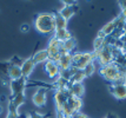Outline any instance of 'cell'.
Wrapping results in <instances>:
<instances>
[{"mask_svg":"<svg viewBox=\"0 0 126 118\" xmlns=\"http://www.w3.org/2000/svg\"><path fill=\"white\" fill-rule=\"evenodd\" d=\"M22 60L21 58H19L18 56H14L12 59H10V63H11V65H16V66H21L22 64Z\"/></svg>","mask_w":126,"mask_h":118,"instance_id":"cell-23","label":"cell"},{"mask_svg":"<svg viewBox=\"0 0 126 118\" xmlns=\"http://www.w3.org/2000/svg\"><path fill=\"white\" fill-rule=\"evenodd\" d=\"M31 58H32L33 63H34L35 65L43 64V63H46L48 60V52H47L46 49H44V50H39V51H37Z\"/></svg>","mask_w":126,"mask_h":118,"instance_id":"cell-14","label":"cell"},{"mask_svg":"<svg viewBox=\"0 0 126 118\" xmlns=\"http://www.w3.org/2000/svg\"><path fill=\"white\" fill-rule=\"evenodd\" d=\"M109 91L111 95L117 99H125L126 98V84H110Z\"/></svg>","mask_w":126,"mask_h":118,"instance_id":"cell-7","label":"cell"},{"mask_svg":"<svg viewBox=\"0 0 126 118\" xmlns=\"http://www.w3.org/2000/svg\"><path fill=\"white\" fill-rule=\"evenodd\" d=\"M20 30H21V32H27L28 30H30V26H28L27 24H24V25H21V27H20Z\"/></svg>","mask_w":126,"mask_h":118,"instance_id":"cell-26","label":"cell"},{"mask_svg":"<svg viewBox=\"0 0 126 118\" xmlns=\"http://www.w3.org/2000/svg\"><path fill=\"white\" fill-rule=\"evenodd\" d=\"M8 86L11 89L12 96H16L18 93H22V92H25L26 87H27V79L24 78V77H20L18 79H14V80H10Z\"/></svg>","mask_w":126,"mask_h":118,"instance_id":"cell-4","label":"cell"},{"mask_svg":"<svg viewBox=\"0 0 126 118\" xmlns=\"http://www.w3.org/2000/svg\"><path fill=\"white\" fill-rule=\"evenodd\" d=\"M76 47H77V40H76L74 37H72L71 39L66 40V41L63 43V49H64L66 52H68V53H74Z\"/></svg>","mask_w":126,"mask_h":118,"instance_id":"cell-17","label":"cell"},{"mask_svg":"<svg viewBox=\"0 0 126 118\" xmlns=\"http://www.w3.org/2000/svg\"><path fill=\"white\" fill-rule=\"evenodd\" d=\"M53 37H54L55 39H58L59 41L64 43V41H66V40L71 39L72 34L67 28H55L54 33H53Z\"/></svg>","mask_w":126,"mask_h":118,"instance_id":"cell-15","label":"cell"},{"mask_svg":"<svg viewBox=\"0 0 126 118\" xmlns=\"http://www.w3.org/2000/svg\"><path fill=\"white\" fill-rule=\"evenodd\" d=\"M46 95H47L46 89H44V87H39L38 90L35 91V92L33 93V96H32L33 104H34L35 106H38V107L44 106L45 104H46V101H47Z\"/></svg>","mask_w":126,"mask_h":118,"instance_id":"cell-8","label":"cell"},{"mask_svg":"<svg viewBox=\"0 0 126 118\" xmlns=\"http://www.w3.org/2000/svg\"><path fill=\"white\" fill-rule=\"evenodd\" d=\"M67 90H68V92H70L71 96L81 98L82 96H84V92H85V87H84V84H82V83H76V84L68 85Z\"/></svg>","mask_w":126,"mask_h":118,"instance_id":"cell-13","label":"cell"},{"mask_svg":"<svg viewBox=\"0 0 126 118\" xmlns=\"http://www.w3.org/2000/svg\"><path fill=\"white\" fill-rule=\"evenodd\" d=\"M53 14H54L55 20V28H67V20H65L58 12L53 13Z\"/></svg>","mask_w":126,"mask_h":118,"instance_id":"cell-20","label":"cell"},{"mask_svg":"<svg viewBox=\"0 0 126 118\" xmlns=\"http://www.w3.org/2000/svg\"><path fill=\"white\" fill-rule=\"evenodd\" d=\"M34 27L41 34H53L55 31V20L53 13H39L34 19Z\"/></svg>","mask_w":126,"mask_h":118,"instance_id":"cell-1","label":"cell"},{"mask_svg":"<svg viewBox=\"0 0 126 118\" xmlns=\"http://www.w3.org/2000/svg\"><path fill=\"white\" fill-rule=\"evenodd\" d=\"M58 66L60 68V71H65V70H68V68L72 67V53H64L60 56V59L59 62L57 63Z\"/></svg>","mask_w":126,"mask_h":118,"instance_id":"cell-12","label":"cell"},{"mask_svg":"<svg viewBox=\"0 0 126 118\" xmlns=\"http://www.w3.org/2000/svg\"><path fill=\"white\" fill-rule=\"evenodd\" d=\"M82 71L85 72V76H86V77H91V76L95 72V64H94V62L90 63V64H88L87 66L84 68Z\"/></svg>","mask_w":126,"mask_h":118,"instance_id":"cell-22","label":"cell"},{"mask_svg":"<svg viewBox=\"0 0 126 118\" xmlns=\"http://www.w3.org/2000/svg\"><path fill=\"white\" fill-rule=\"evenodd\" d=\"M105 118H117V116H115V115H113V113H110V115H107Z\"/></svg>","mask_w":126,"mask_h":118,"instance_id":"cell-29","label":"cell"},{"mask_svg":"<svg viewBox=\"0 0 126 118\" xmlns=\"http://www.w3.org/2000/svg\"><path fill=\"white\" fill-rule=\"evenodd\" d=\"M117 51L118 50L114 46L106 44L103 49H100L98 51H93V54L94 58L100 64V66H105V65H109L111 63H114L115 58H117Z\"/></svg>","mask_w":126,"mask_h":118,"instance_id":"cell-2","label":"cell"},{"mask_svg":"<svg viewBox=\"0 0 126 118\" xmlns=\"http://www.w3.org/2000/svg\"><path fill=\"white\" fill-rule=\"evenodd\" d=\"M28 118H45V117H44V115H41V113L33 112V113H31V116Z\"/></svg>","mask_w":126,"mask_h":118,"instance_id":"cell-25","label":"cell"},{"mask_svg":"<svg viewBox=\"0 0 126 118\" xmlns=\"http://www.w3.org/2000/svg\"><path fill=\"white\" fill-rule=\"evenodd\" d=\"M106 44H107V39L106 38H99V37H97L95 40L93 41V49H94L93 51H98L100 49H103Z\"/></svg>","mask_w":126,"mask_h":118,"instance_id":"cell-21","label":"cell"},{"mask_svg":"<svg viewBox=\"0 0 126 118\" xmlns=\"http://www.w3.org/2000/svg\"><path fill=\"white\" fill-rule=\"evenodd\" d=\"M119 6H120L121 11H123V10H125L126 8V0H124V1H119Z\"/></svg>","mask_w":126,"mask_h":118,"instance_id":"cell-27","label":"cell"},{"mask_svg":"<svg viewBox=\"0 0 126 118\" xmlns=\"http://www.w3.org/2000/svg\"><path fill=\"white\" fill-rule=\"evenodd\" d=\"M20 68H21L22 77L28 79L30 78V76L32 74V72L34 71V68H35V64L33 63L32 58H27V59H25V60L22 62Z\"/></svg>","mask_w":126,"mask_h":118,"instance_id":"cell-10","label":"cell"},{"mask_svg":"<svg viewBox=\"0 0 126 118\" xmlns=\"http://www.w3.org/2000/svg\"><path fill=\"white\" fill-rule=\"evenodd\" d=\"M70 92L67 89H57L54 93V103L58 112H60V110L63 109V106L66 104V101L70 97Z\"/></svg>","mask_w":126,"mask_h":118,"instance_id":"cell-5","label":"cell"},{"mask_svg":"<svg viewBox=\"0 0 126 118\" xmlns=\"http://www.w3.org/2000/svg\"><path fill=\"white\" fill-rule=\"evenodd\" d=\"M87 78L85 76V72L82 70H77L76 72L72 74L71 79H70V84H76V83H82L84 79Z\"/></svg>","mask_w":126,"mask_h":118,"instance_id":"cell-19","label":"cell"},{"mask_svg":"<svg viewBox=\"0 0 126 118\" xmlns=\"http://www.w3.org/2000/svg\"><path fill=\"white\" fill-rule=\"evenodd\" d=\"M72 118H90V117H88L87 115H85V113H82V112H77L72 116Z\"/></svg>","mask_w":126,"mask_h":118,"instance_id":"cell-24","label":"cell"},{"mask_svg":"<svg viewBox=\"0 0 126 118\" xmlns=\"http://www.w3.org/2000/svg\"><path fill=\"white\" fill-rule=\"evenodd\" d=\"M66 105L71 109L72 113L74 115V113H77V112H80L81 106H82V101H81V98L70 96L68 99H67V101H66Z\"/></svg>","mask_w":126,"mask_h":118,"instance_id":"cell-11","label":"cell"},{"mask_svg":"<svg viewBox=\"0 0 126 118\" xmlns=\"http://www.w3.org/2000/svg\"><path fill=\"white\" fill-rule=\"evenodd\" d=\"M95 60L93 52H74L72 53V67L84 70L90 63Z\"/></svg>","mask_w":126,"mask_h":118,"instance_id":"cell-3","label":"cell"},{"mask_svg":"<svg viewBox=\"0 0 126 118\" xmlns=\"http://www.w3.org/2000/svg\"><path fill=\"white\" fill-rule=\"evenodd\" d=\"M58 13H59L65 20L71 19V18L73 17V14L76 13V2H74V1H65V2H64V6L59 10Z\"/></svg>","mask_w":126,"mask_h":118,"instance_id":"cell-6","label":"cell"},{"mask_svg":"<svg viewBox=\"0 0 126 118\" xmlns=\"http://www.w3.org/2000/svg\"><path fill=\"white\" fill-rule=\"evenodd\" d=\"M0 112H1V106H0Z\"/></svg>","mask_w":126,"mask_h":118,"instance_id":"cell-30","label":"cell"},{"mask_svg":"<svg viewBox=\"0 0 126 118\" xmlns=\"http://www.w3.org/2000/svg\"><path fill=\"white\" fill-rule=\"evenodd\" d=\"M20 77H22L20 66L11 65V67L8 70V78H10V80H14V79H18V78H20Z\"/></svg>","mask_w":126,"mask_h":118,"instance_id":"cell-18","label":"cell"},{"mask_svg":"<svg viewBox=\"0 0 126 118\" xmlns=\"http://www.w3.org/2000/svg\"><path fill=\"white\" fill-rule=\"evenodd\" d=\"M120 16H121L123 18H124V19H126V8H125V10H123V11H121Z\"/></svg>","mask_w":126,"mask_h":118,"instance_id":"cell-28","label":"cell"},{"mask_svg":"<svg viewBox=\"0 0 126 118\" xmlns=\"http://www.w3.org/2000/svg\"><path fill=\"white\" fill-rule=\"evenodd\" d=\"M26 101V97H25V92H22V93H18L16 96H12V99H11V103L12 105L16 107V110L19 109V107L21 106L22 104Z\"/></svg>","mask_w":126,"mask_h":118,"instance_id":"cell-16","label":"cell"},{"mask_svg":"<svg viewBox=\"0 0 126 118\" xmlns=\"http://www.w3.org/2000/svg\"><path fill=\"white\" fill-rule=\"evenodd\" d=\"M44 68H45V72L47 73L49 78L55 79L59 77V73H60V68L58 66V64L53 60H47L46 63H44Z\"/></svg>","mask_w":126,"mask_h":118,"instance_id":"cell-9","label":"cell"}]
</instances>
